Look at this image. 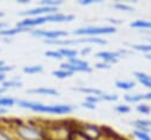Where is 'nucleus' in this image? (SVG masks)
<instances>
[{
  "label": "nucleus",
  "mask_w": 151,
  "mask_h": 140,
  "mask_svg": "<svg viewBox=\"0 0 151 140\" xmlns=\"http://www.w3.org/2000/svg\"><path fill=\"white\" fill-rule=\"evenodd\" d=\"M11 129L17 140H46L44 124L40 120L12 118Z\"/></svg>",
  "instance_id": "f257e3e1"
},
{
  "label": "nucleus",
  "mask_w": 151,
  "mask_h": 140,
  "mask_svg": "<svg viewBox=\"0 0 151 140\" xmlns=\"http://www.w3.org/2000/svg\"><path fill=\"white\" fill-rule=\"evenodd\" d=\"M21 108L29 109L35 113H44V114H70L76 108L73 105L70 104H55V105H46L38 101H31L25 99H17V104Z\"/></svg>",
  "instance_id": "f03ea898"
},
{
  "label": "nucleus",
  "mask_w": 151,
  "mask_h": 140,
  "mask_svg": "<svg viewBox=\"0 0 151 140\" xmlns=\"http://www.w3.org/2000/svg\"><path fill=\"white\" fill-rule=\"evenodd\" d=\"M117 32V28L107 25V26H84L79 27L72 31V34L77 36H98V35H106V34H113Z\"/></svg>",
  "instance_id": "7ed1b4c3"
},
{
  "label": "nucleus",
  "mask_w": 151,
  "mask_h": 140,
  "mask_svg": "<svg viewBox=\"0 0 151 140\" xmlns=\"http://www.w3.org/2000/svg\"><path fill=\"white\" fill-rule=\"evenodd\" d=\"M77 128L88 139V140H101L103 133L99 125H96L93 122H84L79 121Z\"/></svg>",
  "instance_id": "20e7f679"
},
{
  "label": "nucleus",
  "mask_w": 151,
  "mask_h": 140,
  "mask_svg": "<svg viewBox=\"0 0 151 140\" xmlns=\"http://www.w3.org/2000/svg\"><path fill=\"white\" fill-rule=\"evenodd\" d=\"M29 34L35 38H41L42 40L65 39L68 35V33L63 29H33Z\"/></svg>",
  "instance_id": "39448f33"
},
{
  "label": "nucleus",
  "mask_w": 151,
  "mask_h": 140,
  "mask_svg": "<svg viewBox=\"0 0 151 140\" xmlns=\"http://www.w3.org/2000/svg\"><path fill=\"white\" fill-rule=\"evenodd\" d=\"M127 54L126 49H118V51H99L96 53V58H99L101 61H105L110 65L116 64L122 56Z\"/></svg>",
  "instance_id": "423d86ee"
},
{
  "label": "nucleus",
  "mask_w": 151,
  "mask_h": 140,
  "mask_svg": "<svg viewBox=\"0 0 151 140\" xmlns=\"http://www.w3.org/2000/svg\"><path fill=\"white\" fill-rule=\"evenodd\" d=\"M58 12V8H53V7H46V6H37L34 8H29L22 12H19L18 14L25 18H35V16H42V15H47V14H52Z\"/></svg>",
  "instance_id": "0eeeda50"
},
{
  "label": "nucleus",
  "mask_w": 151,
  "mask_h": 140,
  "mask_svg": "<svg viewBox=\"0 0 151 140\" xmlns=\"http://www.w3.org/2000/svg\"><path fill=\"white\" fill-rule=\"evenodd\" d=\"M26 93L28 94H35V95H51V96H57L59 95V91L52 87H35V88H28L26 89Z\"/></svg>",
  "instance_id": "6e6552de"
},
{
  "label": "nucleus",
  "mask_w": 151,
  "mask_h": 140,
  "mask_svg": "<svg viewBox=\"0 0 151 140\" xmlns=\"http://www.w3.org/2000/svg\"><path fill=\"white\" fill-rule=\"evenodd\" d=\"M33 29H29V28H22V27H18V26H14V27H11V28H4V29H0V36L7 39V38H12L17 34H20V33H24V32H28L31 33Z\"/></svg>",
  "instance_id": "1a4fd4ad"
},
{
  "label": "nucleus",
  "mask_w": 151,
  "mask_h": 140,
  "mask_svg": "<svg viewBox=\"0 0 151 140\" xmlns=\"http://www.w3.org/2000/svg\"><path fill=\"white\" fill-rule=\"evenodd\" d=\"M100 128H101V133H103V139H107V140H119V139L122 138V135H123V134L118 133L116 129H113L112 127L106 126V125H101Z\"/></svg>",
  "instance_id": "9d476101"
},
{
  "label": "nucleus",
  "mask_w": 151,
  "mask_h": 140,
  "mask_svg": "<svg viewBox=\"0 0 151 140\" xmlns=\"http://www.w3.org/2000/svg\"><path fill=\"white\" fill-rule=\"evenodd\" d=\"M131 125L133 126L134 129L150 133V129H151V120H147V119H137V120H133L131 122Z\"/></svg>",
  "instance_id": "9b49d317"
},
{
  "label": "nucleus",
  "mask_w": 151,
  "mask_h": 140,
  "mask_svg": "<svg viewBox=\"0 0 151 140\" xmlns=\"http://www.w3.org/2000/svg\"><path fill=\"white\" fill-rule=\"evenodd\" d=\"M133 76L136 78V80L138 82H140L144 87L149 88L151 91V75L144 73V72H139V71H136L133 72Z\"/></svg>",
  "instance_id": "f8f14e48"
},
{
  "label": "nucleus",
  "mask_w": 151,
  "mask_h": 140,
  "mask_svg": "<svg viewBox=\"0 0 151 140\" xmlns=\"http://www.w3.org/2000/svg\"><path fill=\"white\" fill-rule=\"evenodd\" d=\"M130 26L136 29H144L146 32H151V20H145V19H137L133 20Z\"/></svg>",
  "instance_id": "ddd939ff"
},
{
  "label": "nucleus",
  "mask_w": 151,
  "mask_h": 140,
  "mask_svg": "<svg viewBox=\"0 0 151 140\" xmlns=\"http://www.w3.org/2000/svg\"><path fill=\"white\" fill-rule=\"evenodd\" d=\"M73 91L84 93L86 95H100L104 91H101L100 88H96V87H88V86H78V87H73Z\"/></svg>",
  "instance_id": "4468645a"
},
{
  "label": "nucleus",
  "mask_w": 151,
  "mask_h": 140,
  "mask_svg": "<svg viewBox=\"0 0 151 140\" xmlns=\"http://www.w3.org/2000/svg\"><path fill=\"white\" fill-rule=\"evenodd\" d=\"M22 86V81L19 78H12V79H6L0 87L4 89H14V88H20Z\"/></svg>",
  "instance_id": "2eb2a0df"
},
{
  "label": "nucleus",
  "mask_w": 151,
  "mask_h": 140,
  "mask_svg": "<svg viewBox=\"0 0 151 140\" xmlns=\"http://www.w3.org/2000/svg\"><path fill=\"white\" fill-rule=\"evenodd\" d=\"M114 86L118 89H123V91H130L132 88H134L136 86V81L134 80H116L114 81Z\"/></svg>",
  "instance_id": "dca6fc26"
},
{
  "label": "nucleus",
  "mask_w": 151,
  "mask_h": 140,
  "mask_svg": "<svg viewBox=\"0 0 151 140\" xmlns=\"http://www.w3.org/2000/svg\"><path fill=\"white\" fill-rule=\"evenodd\" d=\"M58 49H59V52L61 53L63 58H65V59H67V60H70V59H72V58H77L78 54H79V51L76 49V48L60 47V48H58Z\"/></svg>",
  "instance_id": "f3484780"
},
{
  "label": "nucleus",
  "mask_w": 151,
  "mask_h": 140,
  "mask_svg": "<svg viewBox=\"0 0 151 140\" xmlns=\"http://www.w3.org/2000/svg\"><path fill=\"white\" fill-rule=\"evenodd\" d=\"M0 140H17V139L9 127L0 125Z\"/></svg>",
  "instance_id": "a211bd4d"
},
{
  "label": "nucleus",
  "mask_w": 151,
  "mask_h": 140,
  "mask_svg": "<svg viewBox=\"0 0 151 140\" xmlns=\"http://www.w3.org/2000/svg\"><path fill=\"white\" fill-rule=\"evenodd\" d=\"M123 98H124V101L126 104H139V102H142L144 100L142 93H136V94H129L127 93Z\"/></svg>",
  "instance_id": "6ab92c4d"
},
{
  "label": "nucleus",
  "mask_w": 151,
  "mask_h": 140,
  "mask_svg": "<svg viewBox=\"0 0 151 140\" xmlns=\"http://www.w3.org/2000/svg\"><path fill=\"white\" fill-rule=\"evenodd\" d=\"M44 71V67L41 65H28V66H24L22 67V72L25 74H38V73H41Z\"/></svg>",
  "instance_id": "aec40b11"
},
{
  "label": "nucleus",
  "mask_w": 151,
  "mask_h": 140,
  "mask_svg": "<svg viewBox=\"0 0 151 140\" xmlns=\"http://www.w3.org/2000/svg\"><path fill=\"white\" fill-rule=\"evenodd\" d=\"M113 8H116L117 11H122V12H133V6L127 4V2H123V1H118L111 5Z\"/></svg>",
  "instance_id": "412c9836"
},
{
  "label": "nucleus",
  "mask_w": 151,
  "mask_h": 140,
  "mask_svg": "<svg viewBox=\"0 0 151 140\" xmlns=\"http://www.w3.org/2000/svg\"><path fill=\"white\" fill-rule=\"evenodd\" d=\"M17 104V99L12 96H0V107L1 108H9Z\"/></svg>",
  "instance_id": "4be33fe9"
},
{
  "label": "nucleus",
  "mask_w": 151,
  "mask_h": 140,
  "mask_svg": "<svg viewBox=\"0 0 151 140\" xmlns=\"http://www.w3.org/2000/svg\"><path fill=\"white\" fill-rule=\"evenodd\" d=\"M130 47L134 51L143 52L145 54L151 53V44H130Z\"/></svg>",
  "instance_id": "5701e85b"
},
{
  "label": "nucleus",
  "mask_w": 151,
  "mask_h": 140,
  "mask_svg": "<svg viewBox=\"0 0 151 140\" xmlns=\"http://www.w3.org/2000/svg\"><path fill=\"white\" fill-rule=\"evenodd\" d=\"M72 74H73V73H71V72H68V71H66V69H61V68H58V69L52 71V75L55 76V78H58V79H66V78H70V76H72Z\"/></svg>",
  "instance_id": "b1692460"
},
{
  "label": "nucleus",
  "mask_w": 151,
  "mask_h": 140,
  "mask_svg": "<svg viewBox=\"0 0 151 140\" xmlns=\"http://www.w3.org/2000/svg\"><path fill=\"white\" fill-rule=\"evenodd\" d=\"M136 111H137L139 114H145V115H147V114L151 113V107H150L147 104H145V102H139V104L136 105Z\"/></svg>",
  "instance_id": "393cba45"
},
{
  "label": "nucleus",
  "mask_w": 151,
  "mask_h": 140,
  "mask_svg": "<svg viewBox=\"0 0 151 140\" xmlns=\"http://www.w3.org/2000/svg\"><path fill=\"white\" fill-rule=\"evenodd\" d=\"M114 112H117L118 114H127L131 112V107L127 104H118L113 107Z\"/></svg>",
  "instance_id": "a878e982"
},
{
  "label": "nucleus",
  "mask_w": 151,
  "mask_h": 140,
  "mask_svg": "<svg viewBox=\"0 0 151 140\" xmlns=\"http://www.w3.org/2000/svg\"><path fill=\"white\" fill-rule=\"evenodd\" d=\"M132 135L138 139V140H151V135L147 132H143V131H138V129H133Z\"/></svg>",
  "instance_id": "bb28decb"
},
{
  "label": "nucleus",
  "mask_w": 151,
  "mask_h": 140,
  "mask_svg": "<svg viewBox=\"0 0 151 140\" xmlns=\"http://www.w3.org/2000/svg\"><path fill=\"white\" fill-rule=\"evenodd\" d=\"M99 98H100L101 101H110V102H113V101L118 100V95L117 94H114V93H106V92H103L99 95Z\"/></svg>",
  "instance_id": "cd10ccee"
},
{
  "label": "nucleus",
  "mask_w": 151,
  "mask_h": 140,
  "mask_svg": "<svg viewBox=\"0 0 151 140\" xmlns=\"http://www.w3.org/2000/svg\"><path fill=\"white\" fill-rule=\"evenodd\" d=\"M45 56L50 58V59H55V60H60V59H64L61 53L59 52V49H50V51H46L45 53Z\"/></svg>",
  "instance_id": "c85d7f7f"
},
{
  "label": "nucleus",
  "mask_w": 151,
  "mask_h": 140,
  "mask_svg": "<svg viewBox=\"0 0 151 140\" xmlns=\"http://www.w3.org/2000/svg\"><path fill=\"white\" fill-rule=\"evenodd\" d=\"M70 64H72V65H74V66H79V67H91L90 66V64L86 61V60H83V59H80V58H72V59H70V60H67Z\"/></svg>",
  "instance_id": "c756f323"
},
{
  "label": "nucleus",
  "mask_w": 151,
  "mask_h": 140,
  "mask_svg": "<svg viewBox=\"0 0 151 140\" xmlns=\"http://www.w3.org/2000/svg\"><path fill=\"white\" fill-rule=\"evenodd\" d=\"M61 4H63V1H60V0H42V1H40L39 6H46V7L58 8V6H60Z\"/></svg>",
  "instance_id": "7c9ffc66"
},
{
  "label": "nucleus",
  "mask_w": 151,
  "mask_h": 140,
  "mask_svg": "<svg viewBox=\"0 0 151 140\" xmlns=\"http://www.w3.org/2000/svg\"><path fill=\"white\" fill-rule=\"evenodd\" d=\"M94 68H97V69H109V68H111V65L105 62V61H99L94 65Z\"/></svg>",
  "instance_id": "2f4dec72"
},
{
  "label": "nucleus",
  "mask_w": 151,
  "mask_h": 140,
  "mask_svg": "<svg viewBox=\"0 0 151 140\" xmlns=\"http://www.w3.org/2000/svg\"><path fill=\"white\" fill-rule=\"evenodd\" d=\"M85 100L88 101V102H92V104H94V105H97L99 101H101L98 95H87V96L85 98Z\"/></svg>",
  "instance_id": "473e14b6"
},
{
  "label": "nucleus",
  "mask_w": 151,
  "mask_h": 140,
  "mask_svg": "<svg viewBox=\"0 0 151 140\" xmlns=\"http://www.w3.org/2000/svg\"><path fill=\"white\" fill-rule=\"evenodd\" d=\"M101 2L100 0H79L78 4L81 6H88V5H93V4H99Z\"/></svg>",
  "instance_id": "72a5a7b5"
},
{
  "label": "nucleus",
  "mask_w": 151,
  "mask_h": 140,
  "mask_svg": "<svg viewBox=\"0 0 151 140\" xmlns=\"http://www.w3.org/2000/svg\"><path fill=\"white\" fill-rule=\"evenodd\" d=\"M81 106H83L84 108H87V109H96V108H97V105H94V104H92V102H88V101H86V100L81 104Z\"/></svg>",
  "instance_id": "f704fd0d"
},
{
  "label": "nucleus",
  "mask_w": 151,
  "mask_h": 140,
  "mask_svg": "<svg viewBox=\"0 0 151 140\" xmlns=\"http://www.w3.org/2000/svg\"><path fill=\"white\" fill-rule=\"evenodd\" d=\"M14 67L13 66H8V65H2V66H0V73H2V74H6L7 72H9V71H12Z\"/></svg>",
  "instance_id": "c9c22d12"
},
{
  "label": "nucleus",
  "mask_w": 151,
  "mask_h": 140,
  "mask_svg": "<svg viewBox=\"0 0 151 140\" xmlns=\"http://www.w3.org/2000/svg\"><path fill=\"white\" fill-rule=\"evenodd\" d=\"M91 52H92V48H91V47H84V48H81V49L79 51V54L83 55V56H86V55H88Z\"/></svg>",
  "instance_id": "e433bc0d"
},
{
  "label": "nucleus",
  "mask_w": 151,
  "mask_h": 140,
  "mask_svg": "<svg viewBox=\"0 0 151 140\" xmlns=\"http://www.w3.org/2000/svg\"><path fill=\"white\" fill-rule=\"evenodd\" d=\"M107 21L111 24V26L114 27V25H119L122 24V20H118V19H107Z\"/></svg>",
  "instance_id": "4c0bfd02"
},
{
  "label": "nucleus",
  "mask_w": 151,
  "mask_h": 140,
  "mask_svg": "<svg viewBox=\"0 0 151 140\" xmlns=\"http://www.w3.org/2000/svg\"><path fill=\"white\" fill-rule=\"evenodd\" d=\"M6 80V74H2V73H0V85L4 82Z\"/></svg>",
  "instance_id": "58836bf2"
},
{
  "label": "nucleus",
  "mask_w": 151,
  "mask_h": 140,
  "mask_svg": "<svg viewBox=\"0 0 151 140\" xmlns=\"http://www.w3.org/2000/svg\"><path fill=\"white\" fill-rule=\"evenodd\" d=\"M17 2H18V4H21V5H26V4H29L31 1H29V0H18Z\"/></svg>",
  "instance_id": "ea45409f"
},
{
  "label": "nucleus",
  "mask_w": 151,
  "mask_h": 140,
  "mask_svg": "<svg viewBox=\"0 0 151 140\" xmlns=\"http://www.w3.org/2000/svg\"><path fill=\"white\" fill-rule=\"evenodd\" d=\"M4 28H7V22L0 21V29H4Z\"/></svg>",
  "instance_id": "a19ab883"
},
{
  "label": "nucleus",
  "mask_w": 151,
  "mask_h": 140,
  "mask_svg": "<svg viewBox=\"0 0 151 140\" xmlns=\"http://www.w3.org/2000/svg\"><path fill=\"white\" fill-rule=\"evenodd\" d=\"M6 112H7V109H6V108H1V107H0V115H2V114H5Z\"/></svg>",
  "instance_id": "79ce46f5"
},
{
  "label": "nucleus",
  "mask_w": 151,
  "mask_h": 140,
  "mask_svg": "<svg viewBox=\"0 0 151 140\" xmlns=\"http://www.w3.org/2000/svg\"><path fill=\"white\" fill-rule=\"evenodd\" d=\"M145 58H146V59H149V60H151V53H147V54H145Z\"/></svg>",
  "instance_id": "37998d69"
},
{
  "label": "nucleus",
  "mask_w": 151,
  "mask_h": 140,
  "mask_svg": "<svg viewBox=\"0 0 151 140\" xmlns=\"http://www.w3.org/2000/svg\"><path fill=\"white\" fill-rule=\"evenodd\" d=\"M5 92H6V89H4L2 87H0V95H2V94H4Z\"/></svg>",
  "instance_id": "c03bdc74"
},
{
  "label": "nucleus",
  "mask_w": 151,
  "mask_h": 140,
  "mask_svg": "<svg viewBox=\"0 0 151 140\" xmlns=\"http://www.w3.org/2000/svg\"><path fill=\"white\" fill-rule=\"evenodd\" d=\"M2 65H5V61L4 60H0V66H2Z\"/></svg>",
  "instance_id": "a18cd8bd"
},
{
  "label": "nucleus",
  "mask_w": 151,
  "mask_h": 140,
  "mask_svg": "<svg viewBox=\"0 0 151 140\" xmlns=\"http://www.w3.org/2000/svg\"><path fill=\"white\" fill-rule=\"evenodd\" d=\"M4 15H5V13H4V12H1V11H0V18H2V16H4Z\"/></svg>",
  "instance_id": "49530a36"
},
{
  "label": "nucleus",
  "mask_w": 151,
  "mask_h": 140,
  "mask_svg": "<svg viewBox=\"0 0 151 140\" xmlns=\"http://www.w3.org/2000/svg\"><path fill=\"white\" fill-rule=\"evenodd\" d=\"M147 40H149V44H151V36H149V38H147Z\"/></svg>",
  "instance_id": "de8ad7c7"
},
{
  "label": "nucleus",
  "mask_w": 151,
  "mask_h": 140,
  "mask_svg": "<svg viewBox=\"0 0 151 140\" xmlns=\"http://www.w3.org/2000/svg\"><path fill=\"white\" fill-rule=\"evenodd\" d=\"M101 140H107V139H101Z\"/></svg>",
  "instance_id": "09e8293b"
}]
</instances>
